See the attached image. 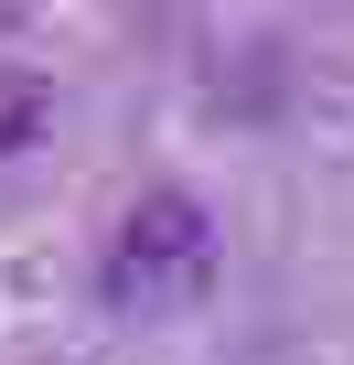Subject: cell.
<instances>
[{
  "label": "cell",
  "mask_w": 354,
  "mask_h": 365,
  "mask_svg": "<svg viewBox=\"0 0 354 365\" xmlns=\"http://www.w3.org/2000/svg\"><path fill=\"white\" fill-rule=\"evenodd\" d=\"M43 118H54V86H43V76H22V65H0V161L33 150V140H43Z\"/></svg>",
  "instance_id": "7a4b0ae2"
},
{
  "label": "cell",
  "mask_w": 354,
  "mask_h": 365,
  "mask_svg": "<svg viewBox=\"0 0 354 365\" xmlns=\"http://www.w3.org/2000/svg\"><path fill=\"white\" fill-rule=\"evenodd\" d=\"M204 279H215V215H204L194 194H140V205L118 215V237H108V269H97L108 312H129V322L194 312Z\"/></svg>",
  "instance_id": "6da1fadb"
},
{
  "label": "cell",
  "mask_w": 354,
  "mask_h": 365,
  "mask_svg": "<svg viewBox=\"0 0 354 365\" xmlns=\"http://www.w3.org/2000/svg\"><path fill=\"white\" fill-rule=\"evenodd\" d=\"M11 22H22V0H0V33H11Z\"/></svg>",
  "instance_id": "3957f363"
}]
</instances>
